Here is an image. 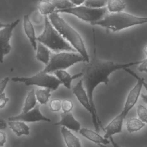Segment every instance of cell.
<instances>
[{"label":"cell","mask_w":147,"mask_h":147,"mask_svg":"<svg viewBox=\"0 0 147 147\" xmlns=\"http://www.w3.org/2000/svg\"><path fill=\"white\" fill-rule=\"evenodd\" d=\"M11 81L24 83L26 86H37L44 88H49L51 91L56 90L61 84L60 80L55 76L41 71L31 76L13 77L11 78Z\"/></svg>","instance_id":"6"},{"label":"cell","mask_w":147,"mask_h":147,"mask_svg":"<svg viewBox=\"0 0 147 147\" xmlns=\"http://www.w3.org/2000/svg\"><path fill=\"white\" fill-rule=\"evenodd\" d=\"M51 90L49 88L37 89L35 91V95L37 100L41 105H45L49 101L51 96Z\"/></svg>","instance_id":"23"},{"label":"cell","mask_w":147,"mask_h":147,"mask_svg":"<svg viewBox=\"0 0 147 147\" xmlns=\"http://www.w3.org/2000/svg\"><path fill=\"white\" fill-rule=\"evenodd\" d=\"M140 96H141V98L142 99V102H144V103L146 104L147 103V96H146V95L145 94H143V93L141 94L140 93Z\"/></svg>","instance_id":"36"},{"label":"cell","mask_w":147,"mask_h":147,"mask_svg":"<svg viewBox=\"0 0 147 147\" xmlns=\"http://www.w3.org/2000/svg\"><path fill=\"white\" fill-rule=\"evenodd\" d=\"M60 130L67 147H82L79 138L74 135L70 130L61 126Z\"/></svg>","instance_id":"16"},{"label":"cell","mask_w":147,"mask_h":147,"mask_svg":"<svg viewBox=\"0 0 147 147\" xmlns=\"http://www.w3.org/2000/svg\"><path fill=\"white\" fill-rule=\"evenodd\" d=\"M138 67H137V70L140 72H147V60L145 59L138 64Z\"/></svg>","instance_id":"29"},{"label":"cell","mask_w":147,"mask_h":147,"mask_svg":"<svg viewBox=\"0 0 147 147\" xmlns=\"http://www.w3.org/2000/svg\"><path fill=\"white\" fill-rule=\"evenodd\" d=\"M9 127L18 137L22 135L28 136L30 133V128L23 121H9Z\"/></svg>","instance_id":"17"},{"label":"cell","mask_w":147,"mask_h":147,"mask_svg":"<svg viewBox=\"0 0 147 147\" xmlns=\"http://www.w3.org/2000/svg\"><path fill=\"white\" fill-rule=\"evenodd\" d=\"M6 141V134L3 131H0V147L3 146Z\"/></svg>","instance_id":"32"},{"label":"cell","mask_w":147,"mask_h":147,"mask_svg":"<svg viewBox=\"0 0 147 147\" xmlns=\"http://www.w3.org/2000/svg\"><path fill=\"white\" fill-rule=\"evenodd\" d=\"M82 61L84 62V59L79 53L55 52L51 54L48 63L41 72L51 74L57 70H65Z\"/></svg>","instance_id":"5"},{"label":"cell","mask_w":147,"mask_h":147,"mask_svg":"<svg viewBox=\"0 0 147 147\" xmlns=\"http://www.w3.org/2000/svg\"><path fill=\"white\" fill-rule=\"evenodd\" d=\"M123 70L134 77L137 80V82L128 93L123 110L118 115L114 117L118 122L119 121V122L122 123H123V121L128 114L129 112L137 103L140 96L142 86H144L145 88L146 89V83H145L144 78L139 77L136 73L130 69L129 67L123 69Z\"/></svg>","instance_id":"7"},{"label":"cell","mask_w":147,"mask_h":147,"mask_svg":"<svg viewBox=\"0 0 147 147\" xmlns=\"http://www.w3.org/2000/svg\"><path fill=\"white\" fill-rule=\"evenodd\" d=\"M79 133L84 137L95 144H97L98 145L102 144L106 145L110 142V140H108V139L105 138L104 137H102V136L99 134L98 132L93 131L86 127L80 128Z\"/></svg>","instance_id":"13"},{"label":"cell","mask_w":147,"mask_h":147,"mask_svg":"<svg viewBox=\"0 0 147 147\" xmlns=\"http://www.w3.org/2000/svg\"><path fill=\"white\" fill-rule=\"evenodd\" d=\"M51 2L57 10H63L75 6L69 0H51Z\"/></svg>","instance_id":"24"},{"label":"cell","mask_w":147,"mask_h":147,"mask_svg":"<svg viewBox=\"0 0 147 147\" xmlns=\"http://www.w3.org/2000/svg\"><path fill=\"white\" fill-rule=\"evenodd\" d=\"M40 13L44 16L49 15L56 10L51 0H40L37 5Z\"/></svg>","instance_id":"19"},{"label":"cell","mask_w":147,"mask_h":147,"mask_svg":"<svg viewBox=\"0 0 147 147\" xmlns=\"http://www.w3.org/2000/svg\"><path fill=\"white\" fill-rule=\"evenodd\" d=\"M9 121H21L24 122H35L38 121H45L50 122L51 119L44 116L40 111V105L37 104L32 109L26 111L21 112L20 114L9 117Z\"/></svg>","instance_id":"11"},{"label":"cell","mask_w":147,"mask_h":147,"mask_svg":"<svg viewBox=\"0 0 147 147\" xmlns=\"http://www.w3.org/2000/svg\"><path fill=\"white\" fill-rule=\"evenodd\" d=\"M9 100V99L6 96L5 93H2L0 95V109L3 108Z\"/></svg>","instance_id":"31"},{"label":"cell","mask_w":147,"mask_h":147,"mask_svg":"<svg viewBox=\"0 0 147 147\" xmlns=\"http://www.w3.org/2000/svg\"><path fill=\"white\" fill-rule=\"evenodd\" d=\"M37 105V99L35 95V90L33 88L27 94L24 104L22 107V112H26L33 108Z\"/></svg>","instance_id":"20"},{"label":"cell","mask_w":147,"mask_h":147,"mask_svg":"<svg viewBox=\"0 0 147 147\" xmlns=\"http://www.w3.org/2000/svg\"><path fill=\"white\" fill-rule=\"evenodd\" d=\"M7 24H5V23H3V22H0V29L5 27L7 25Z\"/></svg>","instance_id":"37"},{"label":"cell","mask_w":147,"mask_h":147,"mask_svg":"<svg viewBox=\"0 0 147 147\" xmlns=\"http://www.w3.org/2000/svg\"><path fill=\"white\" fill-rule=\"evenodd\" d=\"M109 138V140H110V142L112 144L113 147H121V146H119V145L115 141V140H114V138H113L112 136H111V137H110ZM98 145H99L100 147H107V146H106V145H102V144H99Z\"/></svg>","instance_id":"33"},{"label":"cell","mask_w":147,"mask_h":147,"mask_svg":"<svg viewBox=\"0 0 147 147\" xmlns=\"http://www.w3.org/2000/svg\"><path fill=\"white\" fill-rule=\"evenodd\" d=\"M107 0H85L84 6L94 9L104 7L107 3Z\"/></svg>","instance_id":"25"},{"label":"cell","mask_w":147,"mask_h":147,"mask_svg":"<svg viewBox=\"0 0 147 147\" xmlns=\"http://www.w3.org/2000/svg\"><path fill=\"white\" fill-rule=\"evenodd\" d=\"M36 51V57L37 60L46 65L48 63L50 59L51 54L50 49L42 43L38 42Z\"/></svg>","instance_id":"18"},{"label":"cell","mask_w":147,"mask_h":147,"mask_svg":"<svg viewBox=\"0 0 147 147\" xmlns=\"http://www.w3.org/2000/svg\"><path fill=\"white\" fill-rule=\"evenodd\" d=\"M57 13H67L74 15L79 19L91 24L101 20L107 13L106 7L91 8L86 6H76L63 10H55Z\"/></svg>","instance_id":"8"},{"label":"cell","mask_w":147,"mask_h":147,"mask_svg":"<svg viewBox=\"0 0 147 147\" xmlns=\"http://www.w3.org/2000/svg\"><path fill=\"white\" fill-rule=\"evenodd\" d=\"M74 107L73 102L69 99H64L61 102V109L63 112H70Z\"/></svg>","instance_id":"27"},{"label":"cell","mask_w":147,"mask_h":147,"mask_svg":"<svg viewBox=\"0 0 147 147\" xmlns=\"http://www.w3.org/2000/svg\"><path fill=\"white\" fill-rule=\"evenodd\" d=\"M9 80H10V79L9 77H5V78L0 80V95L2 93H3Z\"/></svg>","instance_id":"30"},{"label":"cell","mask_w":147,"mask_h":147,"mask_svg":"<svg viewBox=\"0 0 147 147\" xmlns=\"http://www.w3.org/2000/svg\"><path fill=\"white\" fill-rule=\"evenodd\" d=\"M40 42L55 52L69 51L76 52V50L67 42L51 24L47 16L44 17V28L42 33L37 37Z\"/></svg>","instance_id":"4"},{"label":"cell","mask_w":147,"mask_h":147,"mask_svg":"<svg viewBox=\"0 0 147 147\" xmlns=\"http://www.w3.org/2000/svg\"><path fill=\"white\" fill-rule=\"evenodd\" d=\"M49 21L60 34L79 53L88 63L90 56L86 49L84 41L80 34L68 22H67L59 13L54 12L48 16Z\"/></svg>","instance_id":"2"},{"label":"cell","mask_w":147,"mask_h":147,"mask_svg":"<svg viewBox=\"0 0 147 147\" xmlns=\"http://www.w3.org/2000/svg\"><path fill=\"white\" fill-rule=\"evenodd\" d=\"M7 127V123L3 119H0V129L3 130Z\"/></svg>","instance_id":"35"},{"label":"cell","mask_w":147,"mask_h":147,"mask_svg":"<svg viewBox=\"0 0 147 147\" xmlns=\"http://www.w3.org/2000/svg\"><path fill=\"white\" fill-rule=\"evenodd\" d=\"M53 74L58 80H60L61 84H63L65 88L69 90L71 88V83L72 80L82 76V73L81 72L74 75H71L66 71L63 69L56 71L53 72Z\"/></svg>","instance_id":"15"},{"label":"cell","mask_w":147,"mask_h":147,"mask_svg":"<svg viewBox=\"0 0 147 147\" xmlns=\"http://www.w3.org/2000/svg\"><path fill=\"white\" fill-rule=\"evenodd\" d=\"M137 114L138 119L144 123L147 122V109L141 104H138L137 107Z\"/></svg>","instance_id":"26"},{"label":"cell","mask_w":147,"mask_h":147,"mask_svg":"<svg viewBox=\"0 0 147 147\" xmlns=\"http://www.w3.org/2000/svg\"><path fill=\"white\" fill-rule=\"evenodd\" d=\"M75 6H80L84 3L85 0H69Z\"/></svg>","instance_id":"34"},{"label":"cell","mask_w":147,"mask_h":147,"mask_svg":"<svg viewBox=\"0 0 147 147\" xmlns=\"http://www.w3.org/2000/svg\"><path fill=\"white\" fill-rule=\"evenodd\" d=\"M147 22L146 17H138L123 11L107 13L101 20L91 25H98L106 29L117 32L133 26L141 25Z\"/></svg>","instance_id":"3"},{"label":"cell","mask_w":147,"mask_h":147,"mask_svg":"<svg viewBox=\"0 0 147 147\" xmlns=\"http://www.w3.org/2000/svg\"><path fill=\"white\" fill-rule=\"evenodd\" d=\"M60 117V120L55 123L54 125L61 126L75 132H78L80 129V123L75 119L71 111L62 112Z\"/></svg>","instance_id":"12"},{"label":"cell","mask_w":147,"mask_h":147,"mask_svg":"<svg viewBox=\"0 0 147 147\" xmlns=\"http://www.w3.org/2000/svg\"><path fill=\"white\" fill-rule=\"evenodd\" d=\"M72 92L80 104L90 113L95 130L97 132L99 131L100 127L103 130V127L98 114L94 112L91 106L88 96L83 86L82 79L73 87Z\"/></svg>","instance_id":"9"},{"label":"cell","mask_w":147,"mask_h":147,"mask_svg":"<svg viewBox=\"0 0 147 147\" xmlns=\"http://www.w3.org/2000/svg\"><path fill=\"white\" fill-rule=\"evenodd\" d=\"M94 36V55L88 63L84 64L81 72L82 73L83 86L87 94L91 106L94 112L98 114L94 100V92L95 88L100 84H108L109 76L114 72L123 69L140 64L142 60L131 61L127 63H117L111 61L100 59L96 56L95 35L93 29Z\"/></svg>","instance_id":"1"},{"label":"cell","mask_w":147,"mask_h":147,"mask_svg":"<svg viewBox=\"0 0 147 147\" xmlns=\"http://www.w3.org/2000/svg\"><path fill=\"white\" fill-rule=\"evenodd\" d=\"M20 20L17 19L11 23L8 24L5 27L0 29V63L3 62L4 56L8 54L11 47L10 44V39L13 34V30L20 22Z\"/></svg>","instance_id":"10"},{"label":"cell","mask_w":147,"mask_h":147,"mask_svg":"<svg viewBox=\"0 0 147 147\" xmlns=\"http://www.w3.org/2000/svg\"><path fill=\"white\" fill-rule=\"evenodd\" d=\"M23 26H24V32L26 36L28 37L30 42L31 45L32 46V47L34 50H36L37 45V37L36 36L33 25L29 18V15L28 14H25L24 16Z\"/></svg>","instance_id":"14"},{"label":"cell","mask_w":147,"mask_h":147,"mask_svg":"<svg viewBox=\"0 0 147 147\" xmlns=\"http://www.w3.org/2000/svg\"><path fill=\"white\" fill-rule=\"evenodd\" d=\"M107 9L110 13L122 11L126 7V3L122 0H107Z\"/></svg>","instance_id":"22"},{"label":"cell","mask_w":147,"mask_h":147,"mask_svg":"<svg viewBox=\"0 0 147 147\" xmlns=\"http://www.w3.org/2000/svg\"><path fill=\"white\" fill-rule=\"evenodd\" d=\"M127 131L131 133L136 132L141 130L145 126V123L137 118H131L129 119L126 123Z\"/></svg>","instance_id":"21"},{"label":"cell","mask_w":147,"mask_h":147,"mask_svg":"<svg viewBox=\"0 0 147 147\" xmlns=\"http://www.w3.org/2000/svg\"><path fill=\"white\" fill-rule=\"evenodd\" d=\"M61 101L59 99H53L49 102V108L52 111H59L61 109Z\"/></svg>","instance_id":"28"}]
</instances>
